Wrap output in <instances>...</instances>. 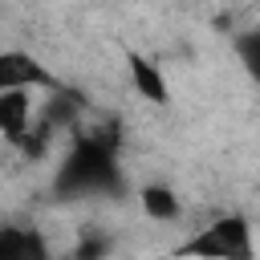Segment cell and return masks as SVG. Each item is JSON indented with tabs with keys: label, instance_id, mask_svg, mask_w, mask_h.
<instances>
[{
	"label": "cell",
	"instance_id": "cell-1",
	"mask_svg": "<svg viewBox=\"0 0 260 260\" xmlns=\"http://www.w3.org/2000/svg\"><path fill=\"white\" fill-rule=\"evenodd\" d=\"M57 187L65 195H106V191H122V175L114 162V134H85L77 138V146L69 150Z\"/></svg>",
	"mask_w": 260,
	"mask_h": 260
},
{
	"label": "cell",
	"instance_id": "cell-2",
	"mask_svg": "<svg viewBox=\"0 0 260 260\" xmlns=\"http://www.w3.org/2000/svg\"><path fill=\"white\" fill-rule=\"evenodd\" d=\"M175 256H191V260H256L252 223L244 215H219L207 228H199Z\"/></svg>",
	"mask_w": 260,
	"mask_h": 260
},
{
	"label": "cell",
	"instance_id": "cell-3",
	"mask_svg": "<svg viewBox=\"0 0 260 260\" xmlns=\"http://www.w3.org/2000/svg\"><path fill=\"white\" fill-rule=\"evenodd\" d=\"M0 89H61V81L24 49H4L0 53Z\"/></svg>",
	"mask_w": 260,
	"mask_h": 260
},
{
	"label": "cell",
	"instance_id": "cell-4",
	"mask_svg": "<svg viewBox=\"0 0 260 260\" xmlns=\"http://www.w3.org/2000/svg\"><path fill=\"white\" fill-rule=\"evenodd\" d=\"M126 73H130V85H134V93L142 102H150V106H167L171 102V85L162 77V65H154L150 57L126 53Z\"/></svg>",
	"mask_w": 260,
	"mask_h": 260
},
{
	"label": "cell",
	"instance_id": "cell-5",
	"mask_svg": "<svg viewBox=\"0 0 260 260\" xmlns=\"http://www.w3.org/2000/svg\"><path fill=\"white\" fill-rule=\"evenodd\" d=\"M0 260H53V256H49V240L37 228L0 223Z\"/></svg>",
	"mask_w": 260,
	"mask_h": 260
},
{
	"label": "cell",
	"instance_id": "cell-6",
	"mask_svg": "<svg viewBox=\"0 0 260 260\" xmlns=\"http://www.w3.org/2000/svg\"><path fill=\"white\" fill-rule=\"evenodd\" d=\"M32 118V89H0V134L8 142H20L28 134Z\"/></svg>",
	"mask_w": 260,
	"mask_h": 260
},
{
	"label": "cell",
	"instance_id": "cell-7",
	"mask_svg": "<svg viewBox=\"0 0 260 260\" xmlns=\"http://www.w3.org/2000/svg\"><path fill=\"white\" fill-rule=\"evenodd\" d=\"M138 207H142V215L154 219V223H175V219L183 215V203H179V195H175L167 183H146V187H138Z\"/></svg>",
	"mask_w": 260,
	"mask_h": 260
},
{
	"label": "cell",
	"instance_id": "cell-8",
	"mask_svg": "<svg viewBox=\"0 0 260 260\" xmlns=\"http://www.w3.org/2000/svg\"><path fill=\"white\" fill-rule=\"evenodd\" d=\"M110 256V236H81L73 248V260H106Z\"/></svg>",
	"mask_w": 260,
	"mask_h": 260
},
{
	"label": "cell",
	"instance_id": "cell-9",
	"mask_svg": "<svg viewBox=\"0 0 260 260\" xmlns=\"http://www.w3.org/2000/svg\"><path fill=\"white\" fill-rule=\"evenodd\" d=\"M240 57H244V69H248V73H256V65H260V57H256V32L240 37Z\"/></svg>",
	"mask_w": 260,
	"mask_h": 260
}]
</instances>
